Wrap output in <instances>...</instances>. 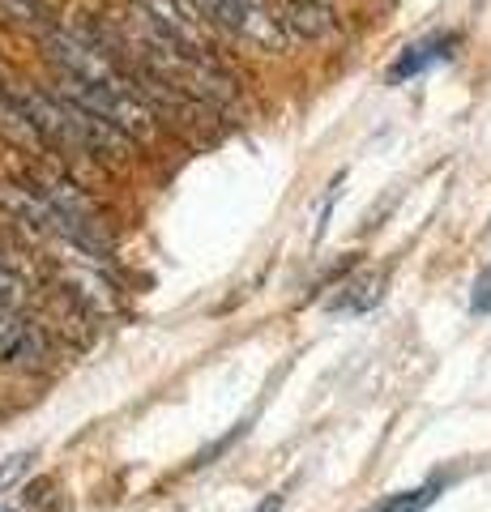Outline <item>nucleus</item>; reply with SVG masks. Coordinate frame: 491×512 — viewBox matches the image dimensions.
Returning <instances> with one entry per match:
<instances>
[{
  "mask_svg": "<svg viewBox=\"0 0 491 512\" xmlns=\"http://www.w3.org/2000/svg\"><path fill=\"white\" fill-rule=\"evenodd\" d=\"M0 367L22 376H39L52 367V346H47L39 320L9 303H0Z\"/></svg>",
  "mask_w": 491,
  "mask_h": 512,
  "instance_id": "obj_2",
  "label": "nucleus"
},
{
  "mask_svg": "<svg viewBox=\"0 0 491 512\" xmlns=\"http://www.w3.org/2000/svg\"><path fill=\"white\" fill-rule=\"evenodd\" d=\"M0 9H5V18L35 30V35H43V30H52L60 22V18H52V5H47V0H0Z\"/></svg>",
  "mask_w": 491,
  "mask_h": 512,
  "instance_id": "obj_5",
  "label": "nucleus"
},
{
  "mask_svg": "<svg viewBox=\"0 0 491 512\" xmlns=\"http://www.w3.org/2000/svg\"><path fill=\"white\" fill-rule=\"evenodd\" d=\"M257 512H282V495H269V500H261Z\"/></svg>",
  "mask_w": 491,
  "mask_h": 512,
  "instance_id": "obj_8",
  "label": "nucleus"
},
{
  "mask_svg": "<svg viewBox=\"0 0 491 512\" xmlns=\"http://www.w3.org/2000/svg\"><path fill=\"white\" fill-rule=\"evenodd\" d=\"M449 47H453V39H432V43H419V47H410V52L393 64L389 69V82H406V77H415V73H423L432 60H440V56H449Z\"/></svg>",
  "mask_w": 491,
  "mask_h": 512,
  "instance_id": "obj_4",
  "label": "nucleus"
},
{
  "mask_svg": "<svg viewBox=\"0 0 491 512\" xmlns=\"http://www.w3.org/2000/svg\"><path fill=\"white\" fill-rule=\"evenodd\" d=\"M278 30L287 43H325L338 35V13L329 0H282Z\"/></svg>",
  "mask_w": 491,
  "mask_h": 512,
  "instance_id": "obj_3",
  "label": "nucleus"
},
{
  "mask_svg": "<svg viewBox=\"0 0 491 512\" xmlns=\"http://www.w3.org/2000/svg\"><path fill=\"white\" fill-rule=\"evenodd\" d=\"M436 491H440V483H427V487H419V491H402V495H389V500H380L372 512H423L427 504L436 500Z\"/></svg>",
  "mask_w": 491,
  "mask_h": 512,
  "instance_id": "obj_6",
  "label": "nucleus"
},
{
  "mask_svg": "<svg viewBox=\"0 0 491 512\" xmlns=\"http://www.w3.org/2000/svg\"><path fill=\"white\" fill-rule=\"evenodd\" d=\"M26 461H30V457H26V453H18V457H9L5 466H0V491L18 483V478H22V470H26Z\"/></svg>",
  "mask_w": 491,
  "mask_h": 512,
  "instance_id": "obj_7",
  "label": "nucleus"
},
{
  "mask_svg": "<svg viewBox=\"0 0 491 512\" xmlns=\"http://www.w3.org/2000/svg\"><path fill=\"white\" fill-rule=\"evenodd\" d=\"M0 210L43 244L82 256L90 269L107 265L116 256L103 214L94 210V201L69 175L35 167L22 175V184H0Z\"/></svg>",
  "mask_w": 491,
  "mask_h": 512,
  "instance_id": "obj_1",
  "label": "nucleus"
}]
</instances>
